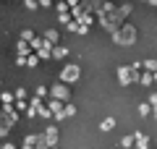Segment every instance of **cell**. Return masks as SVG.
I'll return each instance as SVG.
<instances>
[{
	"mask_svg": "<svg viewBox=\"0 0 157 149\" xmlns=\"http://www.w3.org/2000/svg\"><path fill=\"white\" fill-rule=\"evenodd\" d=\"M52 94H55V97H60V99H66V97H68V89L60 86V84H55V86H52Z\"/></svg>",
	"mask_w": 157,
	"mask_h": 149,
	"instance_id": "cell-2",
	"label": "cell"
},
{
	"mask_svg": "<svg viewBox=\"0 0 157 149\" xmlns=\"http://www.w3.org/2000/svg\"><path fill=\"white\" fill-rule=\"evenodd\" d=\"M73 78H78V68L76 66H68L66 71H63V81H73Z\"/></svg>",
	"mask_w": 157,
	"mask_h": 149,
	"instance_id": "cell-1",
	"label": "cell"
},
{
	"mask_svg": "<svg viewBox=\"0 0 157 149\" xmlns=\"http://www.w3.org/2000/svg\"><path fill=\"white\" fill-rule=\"evenodd\" d=\"M52 55H55V58H63V55H66V50H63V47H55V52H52Z\"/></svg>",
	"mask_w": 157,
	"mask_h": 149,
	"instance_id": "cell-3",
	"label": "cell"
}]
</instances>
